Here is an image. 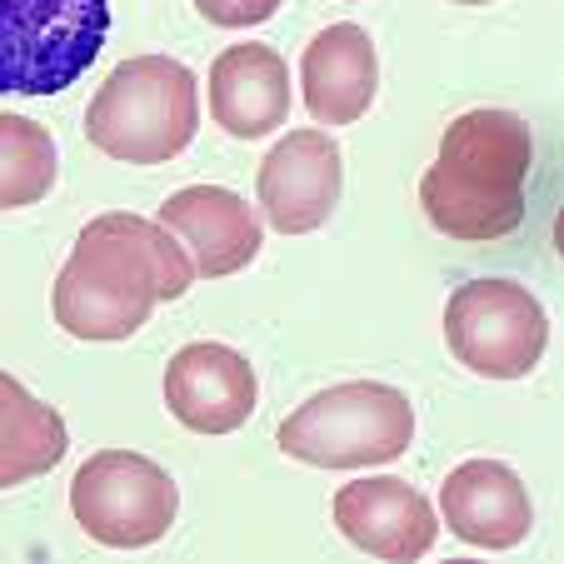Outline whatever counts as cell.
I'll list each match as a JSON object with an SVG mask.
<instances>
[{"instance_id":"obj_5","label":"cell","mask_w":564,"mask_h":564,"mask_svg":"<svg viewBox=\"0 0 564 564\" xmlns=\"http://www.w3.org/2000/svg\"><path fill=\"white\" fill-rule=\"evenodd\" d=\"M110 0H0V96H61L96 65Z\"/></svg>"},{"instance_id":"obj_9","label":"cell","mask_w":564,"mask_h":564,"mask_svg":"<svg viewBox=\"0 0 564 564\" xmlns=\"http://www.w3.org/2000/svg\"><path fill=\"white\" fill-rule=\"evenodd\" d=\"M165 405L195 435H230L256 415V370L230 345L195 340L165 365Z\"/></svg>"},{"instance_id":"obj_2","label":"cell","mask_w":564,"mask_h":564,"mask_svg":"<svg viewBox=\"0 0 564 564\" xmlns=\"http://www.w3.org/2000/svg\"><path fill=\"white\" fill-rule=\"evenodd\" d=\"M534 135L514 110L479 106L445 126L440 155L420 181L425 220L459 246H495L524 225Z\"/></svg>"},{"instance_id":"obj_11","label":"cell","mask_w":564,"mask_h":564,"mask_svg":"<svg viewBox=\"0 0 564 564\" xmlns=\"http://www.w3.org/2000/svg\"><path fill=\"white\" fill-rule=\"evenodd\" d=\"M335 524L355 550L375 554L390 564H410L420 554H430L440 534V520L430 510V500L394 475L355 479L335 495Z\"/></svg>"},{"instance_id":"obj_15","label":"cell","mask_w":564,"mask_h":564,"mask_svg":"<svg viewBox=\"0 0 564 564\" xmlns=\"http://www.w3.org/2000/svg\"><path fill=\"white\" fill-rule=\"evenodd\" d=\"M65 449L70 440H65V420L55 415V405L35 400L15 375L0 370V490L55 469Z\"/></svg>"},{"instance_id":"obj_18","label":"cell","mask_w":564,"mask_h":564,"mask_svg":"<svg viewBox=\"0 0 564 564\" xmlns=\"http://www.w3.org/2000/svg\"><path fill=\"white\" fill-rule=\"evenodd\" d=\"M455 6H490V0H455Z\"/></svg>"},{"instance_id":"obj_6","label":"cell","mask_w":564,"mask_h":564,"mask_svg":"<svg viewBox=\"0 0 564 564\" xmlns=\"http://www.w3.org/2000/svg\"><path fill=\"white\" fill-rule=\"evenodd\" d=\"M70 510L90 540L110 550H145L175 524L181 490L155 459L135 449H100L75 469Z\"/></svg>"},{"instance_id":"obj_12","label":"cell","mask_w":564,"mask_h":564,"mask_svg":"<svg viewBox=\"0 0 564 564\" xmlns=\"http://www.w3.org/2000/svg\"><path fill=\"white\" fill-rule=\"evenodd\" d=\"M440 510H445V530L475 550H514L534 524L524 479L500 459H465L459 469H449Z\"/></svg>"},{"instance_id":"obj_7","label":"cell","mask_w":564,"mask_h":564,"mask_svg":"<svg viewBox=\"0 0 564 564\" xmlns=\"http://www.w3.org/2000/svg\"><path fill=\"white\" fill-rule=\"evenodd\" d=\"M445 340L485 380H524L550 345L544 305L514 280H469L445 305Z\"/></svg>"},{"instance_id":"obj_16","label":"cell","mask_w":564,"mask_h":564,"mask_svg":"<svg viewBox=\"0 0 564 564\" xmlns=\"http://www.w3.org/2000/svg\"><path fill=\"white\" fill-rule=\"evenodd\" d=\"M55 185V135L31 116L0 110V210H25Z\"/></svg>"},{"instance_id":"obj_3","label":"cell","mask_w":564,"mask_h":564,"mask_svg":"<svg viewBox=\"0 0 564 564\" xmlns=\"http://www.w3.org/2000/svg\"><path fill=\"white\" fill-rule=\"evenodd\" d=\"M200 96L195 75L171 55H135L106 75L86 110V135L96 150L126 165H165L195 140Z\"/></svg>"},{"instance_id":"obj_13","label":"cell","mask_w":564,"mask_h":564,"mask_svg":"<svg viewBox=\"0 0 564 564\" xmlns=\"http://www.w3.org/2000/svg\"><path fill=\"white\" fill-rule=\"evenodd\" d=\"M210 116L225 135L260 140L290 116V70L275 45H230L210 65Z\"/></svg>"},{"instance_id":"obj_10","label":"cell","mask_w":564,"mask_h":564,"mask_svg":"<svg viewBox=\"0 0 564 564\" xmlns=\"http://www.w3.org/2000/svg\"><path fill=\"white\" fill-rule=\"evenodd\" d=\"M160 225L175 235V246L185 250L195 275L220 280L246 270L250 260L265 246V230H260L256 210L225 185H191V191H175L171 200L160 205Z\"/></svg>"},{"instance_id":"obj_8","label":"cell","mask_w":564,"mask_h":564,"mask_svg":"<svg viewBox=\"0 0 564 564\" xmlns=\"http://www.w3.org/2000/svg\"><path fill=\"white\" fill-rule=\"evenodd\" d=\"M345 185V155L325 130H290L260 160V210L280 235H310L330 220Z\"/></svg>"},{"instance_id":"obj_1","label":"cell","mask_w":564,"mask_h":564,"mask_svg":"<svg viewBox=\"0 0 564 564\" xmlns=\"http://www.w3.org/2000/svg\"><path fill=\"white\" fill-rule=\"evenodd\" d=\"M195 270L160 220L110 210L80 230L55 275V325L75 340H130L160 300H181Z\"/></svg>"},{"instance_id":"obj_17","label":"cell","mask_w":564,"mask_h":564,"mask_svg":"<svg viewBox=\"0 0 564 564\" xmlns=\"http://www.w3.org/2000/svg\"><path fill=\"white\" fill-rule=\"evenodd\" d=\"M285 0H195V11L210 25H225V31H246V25H260L280 11Z\"/></svg>"},{"instance_id":"obj_4","label":"cell","mask_w":564,"mask_h":564,"mask_svg":"<svg viewBox=\"0 0 564 564\" xmlns=\"http://www.w3.org/2000/svg\"><path fill=\"white\" fill-rule=\"evenodd\" d=\"M275 440L290 459L315 469L390 465L415 440V410L394 384L345 380L280 420Z\"/></svg>"},{"instance_id":"obj_14","label":"cell","mask_w":564,"mask_h":564,"mask_svg":"<svg viewBox=\"0 0 564 564\" xmlns=\"http://www.w3.org/2000/svg\"><path fill=\"white\" fill-rule=\"evenodd\" d=\"M300 86H305V106L315 116V126H350V120H360L375 106V86H380L375 41L350 21L325 25L305 45Z\"/></svg>"}]
</instances>
